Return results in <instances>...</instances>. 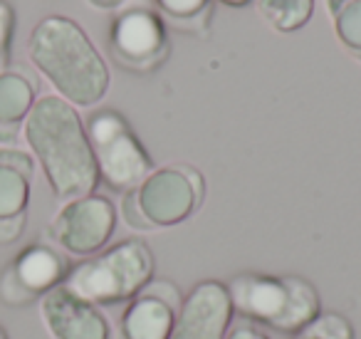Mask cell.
Wrapping results in <instances>:
<instances>
[{
	"instance_id": "obj_1",
	"label": "cell",
	"mask_w": 361,
	"mask_h": 339,
	"mask_svg": "<svg viewBox=\"0 0 361 339\" xmlns=\"http://www.w3.org/2000/svg\"><path fill=\"white\" fill-rule=\"evenodd\" d=\"M23 136L57 201L67 203L94 194L99 171L77 107L57 95L37 97L23 124Z\"/></svg>"
},
{
	"instance_id": "obj_2",
	"label": "cell",
	"mask_w": 361,
	"mask_h": 339,
	"mask_svg": "<svg viewBox=\"0 0 361 339\" xmlns=\"http://www.w3.org/2000/svg\"><path fill=\"white\" fill-rule=\"evenodd\" d=\"M32 67L55 87L57 97L72 107H97L111 85L109 67L80 23L65 16H47L27 37Z\"/></svg>"
},
{
	"instance_id": "obj_3",
	"label": "cell",
	"mask_w": 361,
	"mask_h": 339,
	"mask_svg": "<svg viewBox=\"0 0 361 339\" xmlns=\"http://www.w3.org/2000/svg\"><path fill=\"white\" fill-rule=\"evenodd\" d=\"M226 287L235 317L290 337L324 312L319 290L300 275L238 273Z\"/></svg>"
},
{
	"instance_id": "obj_4",
	"label": "cell",
	"mask_w": 361,
	"mask_h": 339,
	"mask_svg": "<svg viewBox=\"0 0 361 339\" xmlns=\"http://www.w3.org/2000/svg\"><path fill=\"white\" fill-rule=\"evenodd\" d=\"M156 260L146 240L126 238L72 265L65 287L97 307L126 304L154 280Z\"/></svg>"
},
{
	"instance_id": "obj_5",
	"label": "cell",
	"mask_w": 361,
	"mask_h": 339,
	"mask_svg": "<svg viewBox=\"0 0 361 339\" xmlns=\"http://www.w3.org/2000/svg\"><path fill=\"white\" fill-rule=\"evenodd\" d=\"M206 201V179L191 164L173 161L154 169L121 196V215L134 230H164L186 223Z\"/></svg>"
},
{
	"instance_id": "obj_6",
	"label": "cell",
	"mask_w": 361,
	"mask_h": 339,
	"mask_svg": "<svg viewBox=\"0 0 361 339\" xmlns=\"http://www.w3.org/2000/svg\"><path fill=\"white\" fill-rule=\"evenodd\" d=\"M99 181L116 194L134 191L156 169L146 146L116 109H97L85 124Z\"/></svg>"
},
{
	"instance_id": "obj_7",
	"label": "cell",
	"mask_w": 361,
	"mask_h": 339,
	"mask_svg": "<svg viewBox=\"0 0 361 339\" xmlns=\"http://www.w3.org/2000/svg\"><path fill=\"white\" fill-rule=\"evenodd\" d=\"M106 52L116 67L131 75H154L171 57L169 28L154 8H126L111 18Z\"/></svg>"
},
{
	"instance_id": "obj_8",
	"label": "cell",
	"mask_w": 361,
	"mask_h": 339,
	"mask_svg": "<svg viewBox=\"0 0 361 339\" xmlns=\"http://www.w3.org/2000/svg\"><path fill=\"white\" fill-rule=\"evenodd\" d=\"M114 230V203L102 194H90L62 203L47 225V238L65 255L85 260L104 250Z\"/></svg>"
},
{
	"instance_id": "obj_9",
	"label": "cell",
	"mask_w": 361,
	"mask_h": 339,
	"mask_svg": "<svg viewBox=\"0 0 361 339\" xmlns=\"http://www.w3.org/2000/svg\"><path fill=\"white\" fill-rule=\"evenodd\" d=\"M70 268V258L52 243L25 245L0 273V302L6 307H30L60 287Z\"/></svg>"
},
{
	"instance_id": "obj_10",
	"label": "cell",
	"mask_w": 361,
	"mask_h": 339,
	"mask_svg": "<svg viewBox=\"0 0 361 339\" xmlns=\"http://www.w3.org/2000/svg\"><path fill=\"white\" fill-rule=\"evenodd\" d=\"M183 292L173 280H151L119 317L116 339H171Z\"/></svg>"
},
{
	"instance_id": "obj_11",
	"label": "cell",
	"mask_w": 361,
	"mask_h": 339,
	"mask_svg": "<svg viewBox=\"0 0 361 339\" xmlns=\"http://www.w3.org/2000/svg\"><path fill=\"white\" fill-rule=\"evenodd\" d=\"M233 317L235 312L226 282L201 280L183 295L171 339H226Z\"/></svg>"
},
{
	"instance_id": "obj_12",
	"label": "cell",
	"mask_w": 361,
	"mask_h": 339,
	"mask_svg": "<svg viewBox=\"0 0 361 339\" xmlns=\"http://www.w3.org/2000/svg\"><path fill=\"white\" fill-rule=\"evenodd\" d=\"M40 319L52 339H114L104 309L60 285L40 299Z\"/></svg>"
},
{
	"instance_id": "obj_13",
	"label": "cell",
	"mask_w": 361,
	"mask_h": 339,
	"mask_svg": "<svg viewBox=\"0 0 361 339\" xmlns=\"http://www.w3.org/2000/svg\"><path fill=\"white\" fill-rule=\"evenodd\" d=\"M35 75L25 67H8L0 72V144H16L23 134L27 114L37 102Z\"/></svg>"
},
{
	"instance_id": "obj_14",
	"label": "cell",
	"mask_w": 361,
	"mask_h": 339,
	"mask_svg": "<svg viewBox=\"0 0 361 339\" xmlns=\"http://www.w3.org/2000/svg\"><path fill=\"white\" fill-rule=\"evenodd\" d=\"M35 159L16 146H0V220L23 218L30 203Z\"/></svg>"
},
{
	"instance_id": "obj_15",
	"label": "cell",
	"mask_w": 361,
	"mask_h": 339,
	"mask_svg": "<svg viewBox=\"0 0 361 339\" xmlns=\"http://www.w3.org/2000/svg\"><path fill=\"white\" fill-rule=\"evenodd\" d=\"M154 6L169 30L201 40L211 32L216 0H154Z\"/></svg>"
},
{
	"instance_id": "obj_16",
	"label": "cell",
	"mask_w": 361,
	"mask_h": 339,
	"mask_svg": "<svg viewBox=\"0 0 361 339\" xmlns=\"http://www.w3.org/2000/svg\"><path fill=\"white\" fill-rule=\"evenodd\" d=\"M255 8L272 30L290 35L312 20L314 0H255Z\"/></svg>"
},
{
	"instance_id": "obj_17",
	"label": "cell",
	"mask_w": 361,
	"mask_h": 339,
	"mask_svg": "<svg viewBox=\"0 0 361 339\" xmlns=\"http://www.w3.org/2000/svg\"><path fill=\"white\" fill-rule=\"evenodd\" d=\"M336 42L361 62V0H326Z\"/></svg>"
},
{
	"instance_id": "obj_18",
	"label": "cell",
	"mask_w": 361,
	"mask_h": 339,
	"mask_svg": "<svg viewBox=\"0 0 361 339\" xmlns=\"http://www.w3.org/2000/svg\"><path fill=\"white\" fill-rule=\"evenodd\" d=\"M292 339H356V332L344 314L322 312Z\"/></svg>"
},
{
	"instance_id": "obj_19",
	"label": "cell",
	"mask_w": 361,
	"mask_h": 339,
	"mask_svg": "<svg viewBox=\"0 0 361 339\" xmlns=\"http://www.w3.org/2000/svg\"><path fill=\"white\" fill-rule=\"evenodd\" d=\"M16 8L8 0H0V72L11 67V52H13V37H16Z\"/></svg>"
},
{
	"instance_id": "obj_20",
	"label": "cell",
	"mask_w": 361,
	"mask_h": 339,
	"mask_svg": "<svg viewBox=\"0 0 361 339\" xmlns=\"http://www.w3.org/2000/svg\"><path fill=\"white\" fill-rule=\"evenodd\" d=\"M226 339H272V337L267 334V329L257 327V324L247 322V319H240V322L231 324Z\"/></svg>"
},
{
	"instance_id": "obj_21",
	"label": "cell",
	"mask_w": 361,
	"mask_h": 339,
	"mask_svg": "<svg viewBox=\"0 0 361 339\" xmlns=\"http://www.w3.org/2000/svg\"><path fill=\"white\" fill-rule=\"evenodd\" d=\"M25 225H27V215H23V218L0 220V245L18 243V240H20V235L25 233Z\"/></svg>"
},
{
	"instance_id": "obj_22",
	"label": "cell",
	"mask_w": 361,
	"mask_h": 339,
	"mask_svg": "<svg viewBox=\"0 0 361 339\" xmlns=\"http://www.w3.org/2000/svg\"><path fill=\"white\" fill-rule=\"evenodd\" d=\"M92 6L99 8V11H116L126 3V0H90Z\"/></svg>"
},
{
	"instance_id": "obj_23",
	"label": "cell",
	"mask_w": 361,
	"mask_h": 339,
	"mask_svg": "<svg viewBox=\"0 0 361 339\" xmlns=\"http://www.w3.org/2000/svg\"><path fill=\"white\" fill-rule=\"evenodd\" d=\"M218 3H223V6H228V8H245V6H250V3H255V0H218Z\"/></svg>"
},
{
	"instance_id": "obj_24",
	"label": "cell",
	"mask_w": 361,
	"mask_h": 339,
	"mask_svg": "<svg viewBox=\"0 0 361 339\" xmlns=\"http://www.w3.org/2000/svg\"><path fill=\"white\" fill-rule=\"evenodd\" d=\"M0 339H11V334H8V329L0 324Z\"/></svg>"
}]
</instances>
